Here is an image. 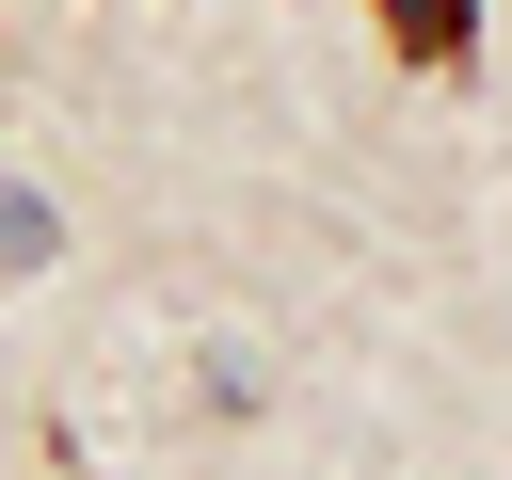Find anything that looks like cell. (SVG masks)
<instances>
[{"label":"cell","mask_w":512,"mask_h":480,"mask_svg":"<svg viewBox=\"0 0 512 480\" xmlns=\"http://www.w3.org/2000/svg\"><path fill=\"white\" fill-rule=\"evenodd\" d=\"M368 16H384V48H400L416 80H448V64L480 48V0H368Z\"/></svg>","instance_id":"6da1fadb"}]
</instances>
